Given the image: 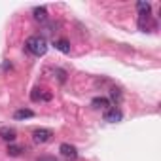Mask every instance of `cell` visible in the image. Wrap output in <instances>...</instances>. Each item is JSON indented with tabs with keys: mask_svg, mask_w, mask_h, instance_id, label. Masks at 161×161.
I'll use <instances>...</instances> for the list:
<instances>
[{
	"mask_svg": "<svg viewBox=\"0 0 161 161\" xmlns=\"http://www.w3.org/2000/svg\"><path fill=\"white\" fill-rule=\"evenodd\" d=\"M25 47H27V51H31L32 55L42 57V55H46V51H47V42H46L44 36H31V38H27Z\"/></svg>",
	"mask_w": 161,
	"mask_h": 161,
	"instance_id": "6da1fadb",
	"label": "cell"
},
{
	"mask_svg": "<svg viewBox=\"0 0 161 161\" xmlns=\"http://www.w3.org/2000/svg\"><path fill=\"white\" fill-rule=\"evenodd\" d=\"M51 136H53V131H51V129H46V127L36 129V131L32 133V140H34L36 144H46V142L51 140Z\"/></svg>",
	"mask_w": 161,
	"mask_h": 161,
	"instance_id": "7a4b0ae2",
	"label": "cell"
},
{
	"mask_svg": "<svg viewBox=\"0 0 161 161\" xmlns=\"http://www.w3.org/2000/svg\"><path fill=\"white\" fill-rule=\"evenodd\" d=\"M59 152L63 153V157H66V159H70V161H74V159L78 157L76 146H72V144H68V142H63V144L59 146Z\"/></svg>",
	"mask_w": 161,
	"mask_h": 161,
	"instance_id": "3957f363",
	"label": "cell"
},
{
	"mask_svg": "<svg viewBox=\"0 0 161 161\" xmlns=\"http://www.w3.org/2000/svg\"><path fill=\"white\" fill-rule=\"evenodd\" d=\"M121 118H123V114H121V110L119 108H108L106 112H104V121H108V123H118V121H121Z\"/></svg>",
	"mask_w": 161,
	"mask_h": 161,
	"instance_id": "277c9868",
	"label": "cell"
},
{
	"mask_svg": "<svg viewBox=\"0 0 161 161\" xmlns=\"http://www.w3.org/2000/svg\"><path fill=\"white\" fill-rule=\"evenodd\" d=\"M138 29L144 31V32L155 29V23H153V19H152L150 14H148V15H138Z\"/></svg>",
	"mask_w": 161,
	"mask_h": 161,
	"instance_id": "5b68a950",
	"label": "cell"
},
{
	"mask_svg": "<svg viewBox=\"0 0 161 161\" xmlns=\"http://www.w3.org/2000/svg\"><path fill=\"white\" fill-rule=\"evenodd\" d=\"M32 17H34L38 23H46V21H47V10H46L44 6H36V8L32 10Z\"/></svg>",
	"mask_w": 161,
	"mask_h": 161,
	"instance_id": "8992f818",
	"label": "cell"
},
{
	"mask_svg": "<svg viewBox=\"0 0 161 161\" xmlns=\"http://www.w3.org/2000/svg\"><path fill=\"white\" fill-rule=\"evenodd\" d=\"M15 136H17V131L14 127H2V129H0V138H4L8 142H14Z\"/></svg>",
	"mask_w": 161,
	"mask_h": 161,
	"instance_id": "52a82bcc",
	"label": "cell"
},
{
	"mask_svg": "<svg viewBox=\"0 0 161 161\" xmlns=\"http://www.w3.org/2000/svg\"><path fill=\"white\" fill-rule=\"evenodd\" d=\"M91 104H93V108H99V110H108L110 108V101L106 97H95L91 101Z\"/></svg>",
	"mask_w": 161,
	"mask_h": 161,
	"instance_id": "ba28073f",
	"label": "cell"
},
{
	"mask_svg": "<svg viewBox=\"0 0 161 161\" xmlns=\"http://www.w3.org/2000/svg\"><path fill=\"white\" fill-rule=\"evenodd\" d=\"M29 118H34V112L31 108H21V110H15L14 114V119H29Z\"/></svg>",
	"mask_w": 161,
	"mask_h": 161,
	"instance_id": "9c48e42d",
	"label": "cell"
},
{
	"mask_svg": "<svg viewBox=\"0 0 161 161\" xmlns=\"http://www.w3.org/2000/svg\"><path fill=\"white\" fill-rule=\"evenodd\" d=\"M53 46H55V49H59L61 53H70V42L68 40H55L53 42Z\"/></svg>",
	"mask_w": 161,
	"mask_h": 161,
	"instance_id": "30bf717a",
	"label": "cell"
},
{
	"mask_svg": "<svg viewBox=\"0 0 161 161\" xmlns=\"http://www.w3.org/2000/svg\"><path fill=\"white\" fill-rule=\"evenodd\" d=\"M136 10H138V15H148L152 12V4L150 2H136Z\"/></svg>",
	"mask_w": 161,
	"mask_h": 161,
	"instance_id": "8fae6325",
	"label": "cell"
},
{
	"mask_svg": "<svg viewBox=\"0 0 161 161\" xmlns=\"http://www.w3.org/2000/svg\"><path fill=\"white\" fill-rule=\"evenodd\" d=\"M31 97H32V101H40V99L42 101H49L51 99V95L49 93H42V89H34V93Z\"/></svg>",
	"mask_w": 161,
	"mask_h": 161,
	"instance_id": "7c38bea8",
	"label": "cell"
},
{
	"mask_svg": "<svg viewBox=\"0 0 161 161\" xmlns=\"http://www.w3.org/2000/svg\"><path fill=\"white\" fill-rule=\"evenodd\" d=\"M21 152H23V148H21V146H14V144H12V146H8V153H10V155H19Z\"/></svg>",
	"mask_w": 161,
	"mask_h": 161,
	"instance_id": "4fadbf2b",
	"label": "cell"
},
{
	"mask_svg": "<svg viewBox=\"0 0 161 161\" xmlns=\"http://www.w3.org/2000/svg\"><path fill=\"white\" fill-rule=\"evenodd\" d=\"M110 95H112V99H114V101H118V103L121 101V93H119V89L112 87V89H110Z\"/></svg>",
	"mask_w": 161,
	"mask_h": 161,
	"instance_id": "5bb4252c",
	"label": "cell"
},
{
	"mask_svg": "<svg viewBox=\"0 0 161 161\" xmlns=\"http://www.w3.org/2000/svg\"><path fill=\"white\" fill-rule=\"evenodd\" d=\"M40 161H55V159H51V157H44V159H40Z\"/></svg>",
	"mask_w": 161,
	"mask_h": 161,
	"instance_id": "9a60e30c",
	"label": "cell"
}]
</instances>
